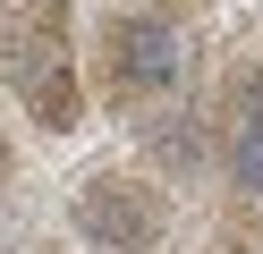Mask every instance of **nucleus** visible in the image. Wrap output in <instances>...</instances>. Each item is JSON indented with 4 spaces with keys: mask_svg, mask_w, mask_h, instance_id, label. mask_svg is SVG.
<instances>
[{
    "mask_svg": "<svg viewBox=\"0 0 263 254\" xmlns=\"http://www.w3.org/2000/svg\"><path fill=\"white\" fill-rule=\"evenodd\" d=\"M170 229V203L144 178H85L77 186V237L93 254H153Z\"/></svg>",
    "mask_w": 263,
    "mask_h": 254,
    "instance_id": "f257e3e1",
    "label": "nucleus"
},
{
    "mask_svg": "<svg viewBox=\"0 0 263 254\" xmlns=\"http://www.w3.org/2000/svg\"><path fill=\"white\" fill-rule=\"evenodd\" d=\"M102 60H110V93H170L187 76V34L170 17L136 9V17H110L102 26Z\"/></svg>",
    "mask_w": 263,
    "mask_h": 254,
    "instance_id": "f03ea898",
    "label": "nucleus"
},
{
    "mask_svg": "<svg viewBox=\"0 0 263 254\" xmlns=\"http://www.w3.org/2000/svg\"><path fill=\"white\" fill-rule=\"evenodd\" d=\"M9 85H17V102L34 110L43 135H68L77 119H85V102H77V68H68V43H60V26H26L17 43H9Z\"/></svg>",
    "mask_w": 263,
    "mask_h": 254,
    "instance_id": "7ed1b4c3",
    "label": "nucleus"
},
{
    "mask_svg": "<svg viewBox=\"0 0 263 254\" xmlns=\"http://www.w3.org/2000/svg\"><path fill=\"white\" fill-rule=\"evenodd\" d=\"M221 169H229V186H238V195H263V127H229Z\"/></svg>",
    "mask_w": 263,
    "mask_h": 254,
    "instance_id": "20e7f679",
    "label": "nucleus"
},
{
    "mask_svg": "<svg viewBox=\"0 0 263 254\" xmlns=\"http://www.w3.org/2000/svg\"><path fill=\"white\" fill-rule=\"evenodd\" d=\"M229 110H238V127H263V68H238V85H229Z\"/></svg>",
    "mask_w": 263,
    "mask_h": 254,
    "instance_id": "39448f33",
    "label": "nucleus"
}]
</instances>
